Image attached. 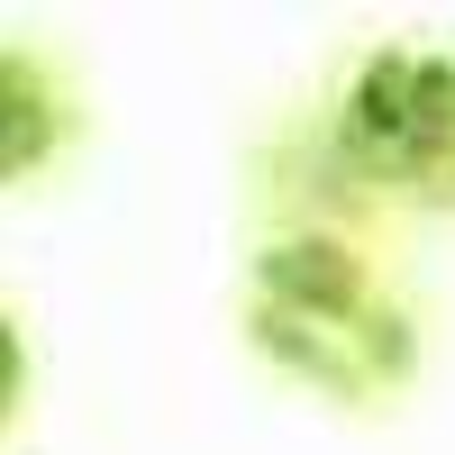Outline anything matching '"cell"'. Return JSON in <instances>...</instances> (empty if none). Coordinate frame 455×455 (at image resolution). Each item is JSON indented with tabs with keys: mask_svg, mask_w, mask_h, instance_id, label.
<instances>
[{
	"mask_svg": "<svg viewBox=\"0 0 455 455\" xmlns=\"http://www.w3.org/2000/svg\"><path fill=\"white\" fill-rule=\"evenodd\" d=\"M246 347L319 401H392L419 373V319L347 237H274L246 264Z\"/></svg>",
	"mask_w": 455,
	"mask_h": 455,
	"instance_id": "1",
	"label": "cell"
},
{
	"mask_svg": "<svg viewBox=\"0 0 455 455\" xmlns=\"http://www.w3.org/2000/svg\"><path fill=\"white\" fill-rule=\"evenodd\" d=\"M19 392H28V337H19V319H10V310H0V428H10Z\"/></svg>",
	"mask_w": 455,
	"mask_h": 455,
	"instance_id": "4",
	"label": "cell"
},
{
	"mask_svg": "<svg viewBox=\"0 0 455 455\" xmlns=\"http://www.w3.org/2000/svg\"><path fill=\"white\" fill-rule=\"evenodd\" d=\"M337 146L373 192L455 210V55L410 36L364 46L337 92Z\"/></svg>",
	"mask_w": 455,
	"mask_h": 455,
	"instance_id": "2",
	"label": "cell"
},
{
	"mask_svg": "<svg viewBox=\"0 0 455 455\" xmlns=\"http://www.w3.org/2000/svg\"><path fill=\"white\" fill-rule=\"evenodd\" d=\"M64 137H73V109H64L55 64L28 46H0V182L46 173Z\"/></svg>",
	"mask_w": 455,
	"mask_h": 455,
	"instance_id": "3",
	"label": "cell"
}]
</instances>
